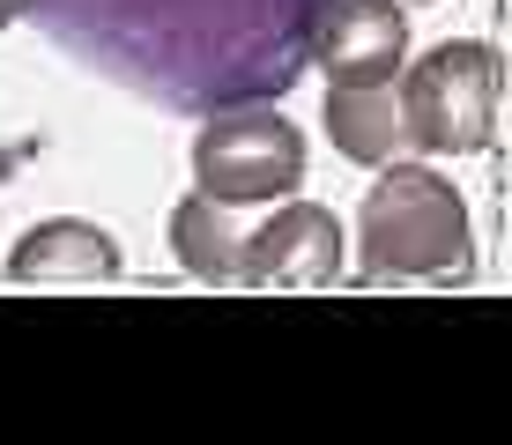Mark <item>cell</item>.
Returning a JSON list of instances; mask_svg holds the SVG:
<instances>
[{"mask_svg": "<svg viewBox=\"0 0 512 445\" xmlns=\"http://www.w3.org/2000/svg\"><path fill=\"white\" fill-rule=\"evenodd\" d=\"M312 8L320 0H30L67 52L201 119L290 97Z\"/></svg>", "mask_w": 512, "mask_h": 445, "instance_id": "1", "label": "cell"}, {"mask_svg": "<svg viewBox=\"0 0 512 445\" xmlns=\"http://www.w3.org/2000/svg\"><path fill=\"white\" fill-rule=\"evenodd\" d=\"M357 282H453L475 275V245H468V201L453 178H438L431 164H394L386 156L372 193L357 216Z\"/></svg>", "mask_w": 512, "mask_h": 445, "instance_id": "2", "label": "cell"}, {"mask_svg": "<svg viewBox=\"0 0 512 445\" xmlns=\"http://www.w3.org/2000/svg\"><path fill=\"white\" fill-rule=\"evenodd\" d=\"M498 82L505 60L483 38H446L423 60H401V141L423 156H468L490 149V119H498Z\"/></svg>", "mask_w": 512, "mask_h": 445, "instance_id": "3", "label": "cell"}, {"mask_svg": "<svg viewBox=\"0 0 512 445\" xmlns=\"http://www.w3.org/2000/svg\"><path fill=\"white\" fill-rule=\"evenodd\" d=\"M305 186V134L275 104H231L208 112L193 134V193L216 208H275Z\"/></svg>", "mask_w": 512, "mask_h": 445, "instance_id": "4", "label": "cell"}, {"mask_svg": "<svg viewBox=\"0 0 512 445\" xmlns=\"http://www.w3.org/2000/svg\"><path fill=\"white\" fill-rule=\"evenodd\" d=\"M342 216L320 201H275V216L245 230L231 253V290H334L342 267Z\"/></svg>", "mask_w": 512, "mask_h": 445, "instance_id": "5", "label": "cell"}, {"mask_svg": "<svg viewBox=\"0 0 512 445\" xmlns=\"http://www.w3.org/2000/svg\"><path fill=\"white\" fill-rule=\"evenodd\" d=\"M305 60H320L327 82H342V89L394 82L401 60H409V15L394 0H320Z\"/></svg>", "mask_w": 512, "mask_h": 445, "instance_id": "6", "label": "cell"}, {"mask_svg": "<svg viewBox=\"0 0 512 445\" xmlns=\"http://www.w3.org/2000/svg\"><path fill=\"white\" fill-rule=\"evenodd\" d=\"M119 238L104 223H75V216H52V223H30L8 253V275L15 282H112L119 275Z\"/></svg>", "mask_w": 512, "mask_h": 445, "instance_id": "7", "label": "cell"}, {"mask_svg": "<svg viewBox=\"0 0 512 445\" xmlns=\"http://www.w3.org/2000/svg\"><path fill=\"white\" fill-rule=\"evenodd\" d=\"M327 141L349 156V164H386L401 149V112H394V82H372V89H342L327 82Z\"/></svg>", "mask_w": 512, "mask_h": 445, "instance_id": "8", "label": "cell"}, {"mask_svg": "<svg viewBox=\"0 0 512 445\" xmlns=\"http://www.w3.org/2000/svg\"><path fill=\"white\" fill-rule=\"evenodd\" d=\"M171 253L193 282H216L231 290V253H238V230H231V208H216L208 193H186L171 208Z\"/></svg>", "mask_w": 512, "mask_h": 445, "instance_id": "9", "label": "cell"}, {"mask_svg": "<svg viewBox=\"0 0 512 445\" xmlns=\"http://www.w3.org/2000/svg\"><path fill=\"white\" fill-rule=\"evenodd\" d=\"M23 15H30V0H0V30H8V23H23Z\"/></svg>", "mask_w": 512, "mask_h": 445, "instance_id": "10", "label": "cell"}, {"mask_svg": "<svg viewBox=\"0 0 512 445\" xmlns=\"http://www.w3.org/2000/svg\"><path fill=\"white\" fill-rule=\"evenodd\" d=\"M8 171H15V149H0V178H8Z\"/></svg>", "mask_w": 512, "mask_h": 445, "instance_id": "11", "label": "cell"}]
</instances>
